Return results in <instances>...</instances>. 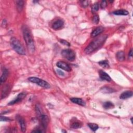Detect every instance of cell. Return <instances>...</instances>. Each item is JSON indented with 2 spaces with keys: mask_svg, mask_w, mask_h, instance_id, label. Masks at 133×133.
I'll return each mask as SVG.
<instances>
[{
  "mask_svg": "<svg viewBox=\"0 0 133 133\" xmlns=\"http://www.w3.org/2000/svg\"><path fill=\"white\" fill-rule=\"evenodd\" d=\"M29 81L32 83L36 84L39 85L40 86L43 87L45 89H48L51 87L50 85L46 81L39 79L37 77H30L28 79Z\"/></svg>",
  "mask_w": 133,
  "mask_h": 133,
  "instance_id": "cell-4",
  "label": "cell"
},
{
  "mask_svg": "<svg viewBox=\"0 0 133 133\" xmlns=\"http://www.w3.org/2000/svg\"><path fill=\"white\" fill-rule=\"evenodd\" d=\"M107 5V1H102L101 3V4H100V6L101 9H104L106 8V6Z\"/></svg>",
  "mask_w": 133,
  "mask_h": 133,
  "instance_id": "cell-29",
  "label": "cell"
},
{
  "mask_svg": "<svg viewBox=\"0 0 133 133\" xmlns=\"http://www.w3.org/2000/svg\"><path fill=\"white\" fill-rule=\"evenodd\" d=\"M0 120H1V121H4V122H11L12 121V120L11 118H9V117H7L5 116H1V118H0Z\"/></svg>",
  "mask_w": 133,
  "mask_h": 133,
  "instance_id": "cell-26",
  "label": "cell"
},
{
  "mask_svg": "<svg viewBox=\"0 0 133 133\" xmlns=\"http://www.w3.org/2000/svg\"><path fill=\"white\" fill-rule=\"evenodd\" d=\"M99 65L103 68H109V62L107 60H102L99 62Z\"/></svg>",
  "mask_w": 133,
  "mask_h": 133,
  "instance_id": "cell-23",
  "label": "cell"
},
{
  "mask_svg": "<svg viewBox=\"0 0 133 133\" xmlns=\"http://www.w3.org/2000/svg\"><path fill=\"white\" fill-rule=\"evenodd\" d=\"M70 100L72 102L75 103L77 104L80 105V106H85V101L81 98H71Z\"/></svg>",
  "mask_w": 133,
  "mask_h": 133,
  "instance_id": "cell-16",
  "label": "cell"
},
{
  "mask_svg": "<svg viewBox=\"0 0 133 133\" xmlns=\"http://www.w3.org/2000/svg\"><path fill=\"white\" fill-rule=\"evenodd\" d=\"M61 55L63 57L69 61H73L75 59V53L71 50L67 49V50H63L61 52Z\"/></svg>",
  "mask_w": 133,
  "mask_h": 133,
  "instance_id": "cell-5",
  "label": "cell"
},
{
  "mask_svg": "<svg viewBox=\"0 0 133 133\" xmlns=\"http://www.w3.org/2000/svg\"><path fill=\"white\" fill-rule=\"evenodd\" d=\"M16 118L20 124L21 130H22L23 132H25L26 130V125L25 120L20 115H17Z\"/></svg>",
  "mask_w": 133,
  "mask_h": 133,
  "instance_id": "cell-9",
  "label": "cell"
},
{
  "mask_svg": "<svg viewBox=\"0 0 133 133\" xmlns=\"http://www.w3.org/2000/svg\"><path fill=\"white\" fill-rule=\"evenodd\" d=\"M116 57L119 61H124L125 58V53L123 51H120L117 52L116 54Z\"/></svg>",
  "mask_w": 133,
  "mask_h": 133,
  "instance_id": "cell-17",
  "label": "cell"
},
{
  "mask_svg": "<svg viewBox=\"0 0 133 133\" xmlns=\"http://www.w3.org/2000/svg\"><path fill=\"white\" fill-rule=\"evenodd\" d=\"M81 4L84 8H86L88 5V1H81Z\"/></svg>",
  "mask_w": 133,
  "mask_h": 133,
  "instance_id": "cell-30",
  "label": "cell"
},
{
  "mask_svg": "<svg viewBox=\"0 0 133 133\" xmlns=\"http://www.w3.org/2000/svg\"><path fill=\"white\" fill-rule=\"evenodd\" d=\"M8 75H9L8 70L6 69H4L3 71L2 74L1 76V79H0V80H1V81H0L1 82V84H3V83L5 82L7 79H8Z\"/></svg>",
  "mask_w": 133,
  "mask_h": 133,
  "instance_id": "cell-15",
  "label": "cell"
},
{
  "mask_svg": "<svg viewBox=\"0 0 133 133\" xmlns=\"http://www.w3.org/2000/svg\"><path fill=\"white\" fill-rule=\"evenodd\" d=\"M62 44H64V45H65L66 46H70V44L68 42H67V41L65 40H60L59 41Z\"/></svg>",
  "mask_w": 133,
  "mask_h": 133,
  "instance_id": "cell-28",
  "label": "cell"
},
{
  "mask_svg": "<svg viewBox=\"0 0 133 133\" xmlns=\"http://www.w3.org/2000/svg\"><path fill=\"white\" fill-rule=\"evenodd\" d=\"M10 92V87L9 85H5L2 89V94H1V98H4L6 96L9 94Z\"/></svg>",
  "mask_w": 133,
  "mask_h": 133,
  "instance_id": "cell-12",
  "label": "cell"
},
{
  "mask_svg": "<svg viewBox=\"0 0 133 133\" xmlns=\"http://www.w3.org/2000/svg\"><path fill=\"white\" fill-rule=\"evenodd\" d=\"M56 71H57V74L59 75H60V76H65V73L63 71H61L60 70H57Z\"/></svg>",
  "mask_w": 133,
  "mask_h": 133,
  "instance_id": "cell-31",
  "label": "cell"
},
{
  "mask_svg": "<svg viewBox=\"0 0 133 133\" xmlns=\"http://www.w3.org/2000/svg\"><path fill=\"white\" fill-rule=\"evenodd\" d=\"M99 4L98 3H95L93 5L92 7V12H93V13H95L96 12H97L99 10Z\"/></svg>",
  "mask_w": 133,
  "mask_h": 133,
  "instance_id": "cell-25",
  "label": "cell"
},
{
  "mask_svg": "<svg viewBox=\"0 0 133 133\" xmlns=\"http://www.w3.org/2000/svg\"><path fill=\"white\" fill-rule=\"evenodd\" d=\"M32 132H44V131H43L42 130H40V129H36V130H34L32 131Z\"/></svg>",
  "mask_w": 133,
  "mask_h": 133,
  "instance_id": "cell-32",
  "label": "cell"
},
{
  "mask_svg": "<svg viewBox=\"0 0 133 133\" xmlns=\"http://www.w3.org/2000/svg\"><path fill=\"white\" fill-rule=\"evenodd\" d=\"M24 6V2L23 1H16V8L18 12H21L23 10Z\"/></svg>",
  "mask_w": 133,
  "mask_h": 133,
  "instance_id": "cell-18",
  "label": "cell"
},
{
  "mask_svg": "<svg viewBox=\"0 0 133 133\" xmlns=\"http://www.w3.org/2000/svg\"><path fill=\"white\" fill-rule=\"evenodd\" d=\"M26 95H27V94L25 92H22V93L19 94L16 98H15L14 99L11 101L10 102H9L8 103V105H9V106H11V105H13V104L20 102L21 101H22L25 98Z\"/></svg>",
  "mask_w": 133,
  "mask_h": 133,
  "instance_id": "cell-6",
  "label": "cell"
},
{
  "mask_svg": "<svg viewBox=\"0 0 133 133\" xmlns=\"http://www.w3.org/2000/svg\"><path fill=\"white\" fill-rule=\"evenodd\" d=\"M23 33L28 49L30 53H33L35 51V45L30 30L27 27L24 26L23 28Z\"/></svg>",
  "mask_w": 133,
  "mask_h": 133,
  "instance_id": "cell-2",
  "label": "cell"
},
{
  "mask_svg": "<svg viewBox=\"0 0 133 133\" xmlns=\"http://www.w3.org/2000/svg\"><path fill=\"white\" fill-rule=\"evenodd\" d=\"M113 14L116 15H123V16H126L128 15L129 13L128 11L124 10H117L113 13Z\"/></svg>",
  "mask_w": 133,
  "mask_h": 133,
  "instance_id": "cell-19",
  "label": "cell"
},
{
  "mask_svg": "<svg viewBox=\"0 0 133 133\" xmlns=\"http://www.w3.org/2000/svg\"><path fill=\"white\" fill-rule=\"evenodd\" d=\"M88 127L94 131H96L99 128L98 125L95 123H89L88 124Z\"/></svg>",
  "mask_w": 133,
  "mask_h": 133,
  "instance_id": "cell-24",
  "label": "cell"
},
{
  "mask_svg": "<svg viewBox=\"0 0 133 133\" xmlns=\"http://www.w3.org/2000/svg\"><path fill=\"white\" fill-rule=\"evenodd\" d=\"M107 38L108 36L107 35H102V36L97 38L92 42H91L89 45L85 49L84 52L85 54H90L97 50L98 48H99L103 45Z\"/></svg>",
  "mask_w": 133,
  "mask_h": 133,
  "instance_id": "cell-1",
  "label": "cell"
},
{
  "mask_svg": "<svg viewBox=\"0 0 133 133\" xmlns=\"http://www.w3.org/2000/svg\"><path fill=\"white\" fill-rule=\"evenodd\" d=\"M101 91L103 93H107V94H109V93H112L115 92V90L113 89V88H111L110 87H103L101 89Z\"/></svg>",
  "mask_w": 133,
  "mask_h": 133,
  "instance_id": "cell-21",
  "label": "cell"
},
{
  "mask_svg": "<svg viewBox=\"0 0 133 133\" xmlns=\"http://www.w3.org/2000/svg\"><path fill=\"white\" fill-rule=\"evenodd\" d=\"M64 25V21L59 19L56 21L55 22H54V23L53 24L52 27L55 30H59L62 28Z\"/></svg>",
  "mask_w": 133,
  "mask_h": 133,
  "instance_id": "cell-10",
  "label": "cell"
},
{
  "mask_svg": "<svg viewBox=\"0 0 133 133\" xmlns=\"http://www.w3.org/2000/svg\"><path fill=\"white\" fill-rule=\"evenodd\" d=\"M103 30H104V29L102 27H98L93 31L92 33H91V37L93 38L96 37L98 36H99L100 33H101L103 31Z\"/></svg>",
  "mask_w": 133,
  "mask_h": 133,
  "instance_id": "cell-13",
  "label": "cell"
},
{
  "mask_svg": "<svg viewBox=\"0 0 133 133\" xmlns=\"http://www.w3.org/2000/svg\"><path fill=\"white\" fill-rule=\"evenodd\" d=\"M132 96V92L131 91H125L122 93L120 96V98L121 99H126L130 98Z\"/></svg>",
  "mask_w": 133,
  "mask_h": 133,
  "instance_id": "cell-14",
  "label": "cell"
},
{
  "mask_svg": "<svg viewBox=\"0 0 133 133\" xmlns=\"http://www.w3.org/2000/svg\"><path fill=\"white\" fill-rule=\"evenodd\" d=\"M103 107L105 109H113L114 107V105L112 102H111L110 101H107L103 103Z\"/></svg>",
  "mask_w": 133,
  "mask_h": 133,
  "instance_id": "cell-20",
  "label": "cell"
},
{
  "mask_svg": "<svg viewBox=\"0 0 133 133\" xmlns=\"http://www.w3.org/2000/svg\"><path fill=\"white\" fill-rule=\"evenodd\" d=\"M99 74L100 78L102 80L107 81L108 82H110L111 81V79L110 78V76L106 72H104L102 70H99Z\"/></svg>",
  "mask_w": 133,
  "mask_h": 133,
  "instance_id": "cell-11",
  "label": "cell"
},
{
  "mask_svg": "<svg viewBox=\"0 0 133 133\" xmlns=\"http://www.w3.org/2000/svg\"><path fill=\"white\" fill-rule=\"evenodd\" d=\"M56 65L58 68L62 70H64L65 71L68 72L71 71V67H70V66L68 64L64 61H58L56 64Z\"/></svg>",
  "mask_w": 133,
  "mask_h": 133,
  "instance_id": "cell-8",
  "label": "cell"
},
{
  "mask_svg": "<svg viewBox=\"0 0 133 133\" xmlns=\"http://www.w3.org/2000/svg\"><path fill=\"white\" fill-rule=\"evenodd\" d=\"M82 124L80 122L78 121H75L73 122L71 125V127L73 129H77V128H79L81 127Z\"/></svg>",
  "mask_w": 133,
  "mask_h": 133,
  "instance_id": "cell-22",
  "label": "cell"
},
{
  "mask_svg": "<svg viewBox=\"0 0 133 133\" xmlns=\"http://www.w3.org/2000/svg\"><path fill=\"white\" fill-rule=\"evenodd\" d=\"M93 22L95 24H98L99 22V18L98 15H95L93 18Z\"/></svg>",
  "mask_w": 133,
  "mask_h": 133,
  "instance_id": "cell-27",
  "label": "cell"
},
{
  "mask_svg": "<svg viewBox=\"0 0 133 133\" xmlns=\"http://www.w3.org/2000/svg\"><path fill=\"white\" fill-rule=\"evenodd\" d=\"M128 55H129V56L131 57L132 56V49H131V50H130L129 52V54H128Z\"/></svg>",
  "mask_w": 133,
  "mask_h": 133,
  "instance_id": "cell-33",
  "label": "cell"
},
{
  "mask_svg": "<svg viewBox=\"0 0 133 133\" xmlns=\"http://www.w3.org/2000/svg\"><path fill=\"white\" fill-rule=\"evenodd\" d=\"M39 117H40L41 123L42 126V127H43L44 129H46L47 127L48 122H49V119H48V116L43 113L42 114H41Z\"/></svg>",
  "mask_w": 133,
  "mask_h": 133,
  "instance_id": "cell-7",
  "label": "cell"
},
{
  "mask_svg": "<svg viewBox=\"0 0 133 133\" xmlns=\"http://www.w3.org/2000/svg\"><path fill=\"white\" fill-rule=\"evenodd\" d=\"M11 45L16 52L21 55H25L26 54L25 49L20 41L15 37H13L10 40Z\"/></svg>",
  "mask_w": 133,
  "mask_h": 133,
  "instance_id": "cell-3",
  "label": "cell"
}]
</instances>
